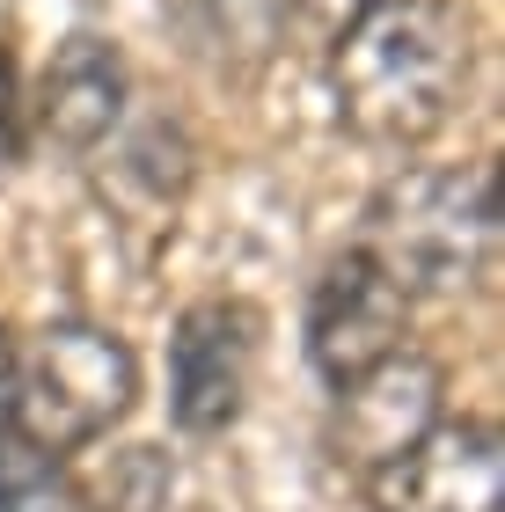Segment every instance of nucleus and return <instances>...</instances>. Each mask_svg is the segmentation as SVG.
Masks as SVG:
<instances>
[{
    "mask_svg": "<svg viewBox=\"0 0 505 512\" xmlns=\"http://www.w3.org/2000/svg\"><path fill=\"white\" fill-rule=\"evenodd\" d=\"M476 30L462 0H388L330 44L337 125L374 154H410L469 96Z\"/></svg>",
    "mask_w": 505,
    "mask_h": 512,
    "instance_id": "nucleus-1",
    "label": "nucleus"
},
{
    "mask_svg": "<svg viewBox=\"0 0 505 512\" xmlns=\"http://www.w3.org/2000/svg\"><path fill=\"white\" fill-rule=\"evenodd\" d=\"M396 286L418 293H469L498 249V169L491 161H425L388 176L359 213V242Z\"/></svg>",
    "mask_w": 505,
    "mask_h": 512,
    "instance_id": "nucleus-2",
    "label": "nucleus"
},
{
    "mask_svg": "<svg viewBox=\"0 0 505 512\" xmlns=\"http://www.w3.org/2000/svg\"><path fill=\"white\" fill-rule=\"evenodd\" d=\"M132 403H140V352L103 322L59 315L8 359V403L0 410L37 454L74 461L103 447L132 417Z\"/></svg>",
    "mask_w": 505,
    "mask_h": 512,
    "instance_id": "nucleus-3",
    "label": "nucleus"
},
{
    "mask_svg": "<svg viewBox=\"0 0 505 512\" xmlns=\"http://www.w3.org/2000/svg\"><path fill=\"white\" fill-rule=\"evenodd\" d=\"M264 359V315L249 300H191L169 330V417L183 439H220L242 425Z\"/></svg>",
    "mask_w": 505,
    "mask_h": 512,
    "instance_id": "nucleus-4",
    "label": "nucleus"
},
{
    "mask_svg": "<svg viewBox=\"0 0 505 512\" xmlns=\"http://www.w3.org/2000/svg\"><path fill=\"white\" fill-rule=\"evenodd\" d=\"M359 491L366 512H505V432L491 417H440L366 469Z\"/></svg>",
    "mask_w": 505,
    "mask_h": 512,
    "instance_id": "nucleus-5",
    "label": "nucleus"
},
{
    "mask_svg": "<svg viewBox=\"0 0 505 512\" xmlns=\"http://www.w3.org/2000/svg\"><path fill=\"white\" fill-rule=\"evenodd\" d=\"M410 308H418V300L366 249L330 256L323 278H315V293H308V366L330 388L374 374L381 359L410 352Z\"/></svg>",
    "mask_w": 505,
    "mask_h": 512,
    "instance_id": "nucleus-6",
    "label": "nucleus"
},
{
    "mask_svg": "<svg viewBox=\"0 0 505 512\" xmlns=\"http://www.w3.org/2000/svg\"><path fill=\"white\" fill-rule=\"evenodd\" d=\"M330 395H337L330 403V447H337V461H352L366 476V469H381L388 454H403L418 432L440 425L447 374H440V359H425V352H396V359H381L374 374L344 381Z\"/></svg>",
    "mask_w": 505,
    "mask_h": 512,
    "instance_id": "nucleus-7",
    "label": "nucleus"
},
{
    "mask_svg": "<svg viewBox=\"0 0 505 512\" xmlns=\"http://www.w3.org/2000/svg\"><path fill=\"white\" fill-rule=\"evenodd\" d=\"M125 103H132L125 52L96 30H74L37 74L30 139H52L59 154H103L110 132H125Z\"/></svg>",
    "mask_w": 505,
    "mask_h": 512,
    "instance_id": "nucleus-8",
    "label": "nucleus"
},
{
    "mask_svg": "<svg viewBox=\"0 0 505 512\" xmlns=\"http://www.w3.org/2000/svg\"><path fill=\"white\" fill-rule=\"evenodd\" d=\"M191 169H198L191 132H183L176 118H147L132 132H110V176H103V191L118 198L132 220L169 227V213L183 205V191H191Z\"/></svg>",
    "mask_w": 505,
    "mask_h": 512,
    "instance_id": "nucleus-9",
    "label": "nucleus"
},
{
    "mask_svg": "<svg viewBox=\"0 0 505 512\" xmlns=\"http://www.w3.org/2000/svg\"><path fill=\"white\" fill-rule=\"evenodd\" d=\"M183 30L213 66H257L286 30V0H183Z\"/></svg>",
    "mask_w": 505,
    "mask_h": 512,
    "instance_id": "nucleus-10",
    "label": "nucleus"
},
{
    "mask_svg": "<svg viewBox=\"0 0 505 512\" xmlns=\"http://www.w3.org/2000/svg\"><path fill=\"white\" fill-rule=\"evenodd\" d=\"M74 512H169L176 498V469L162 461V447H118L103 469H66Z\"/></svg>",
    "mask_w": 505,
    "mask_h": 512,
    "instance_id": "nucleus-11",
    "label": "nucleus"
},
{
    "mask_svg": "<svg viewBox=\"0 0 505 512\" xmlns=\"http://www.w3.org/2000/svg\"><path fill=\"white\" fill-rule=\"evenodd\" d=\"M0 512H74L66 461L37 454L8 417H0Z\"/></svg>",
    "mask_w": 505,
    "mask_h": 512,
    "instance_id": "nucleus-12",
    "label": "nucleus"
},
{
    "mask_svg": "<svg viewBox=\"0 0 505 512\" xmlns=\"http://www.w3.org/2000/svg\"><path fill=\"white\" fill-rule=\"evenodd\" d=\"M30 147H37L30 139V88L15 74V52L0 44V169H15Z\"/></svg>",
    "mask_w": 505,
    "mask_h": 512,
    "instance_id": "nucleus-13",
    "label": "nucleus"
},
{
    "mask_svg": "<svg viewBox=\"0 0 505 512\" xmlns=\"http://www.w3.org/2000/svg\"><path fill=\"white\" fill-rule=\"evenodd\" d=\"M374 8H388V0H286V22H301L315 44H337L352 22H366Z\"/></svg>",
    "mask_w": 505,
    "mask_h": 512,
    "instance_id": "nucleus-14",
    "label": "nucleus"
},
{
    "mask_svg": "<svg viewBox=\"0 0 505 512\" xmlns=\"http://www.w3.org/2000/svg\"><path fill=\"white\" fill-rule=\"evenodd\" d=\"M8 359H15V344H8V330H0V403H8ZM8 417V410H0Z\"/></svg>",
    "mask_w": 505,
    "mask_h": 512,
    "instance_id": "nucleus-15",
    "label": "nucleus"
}]
</instances>
